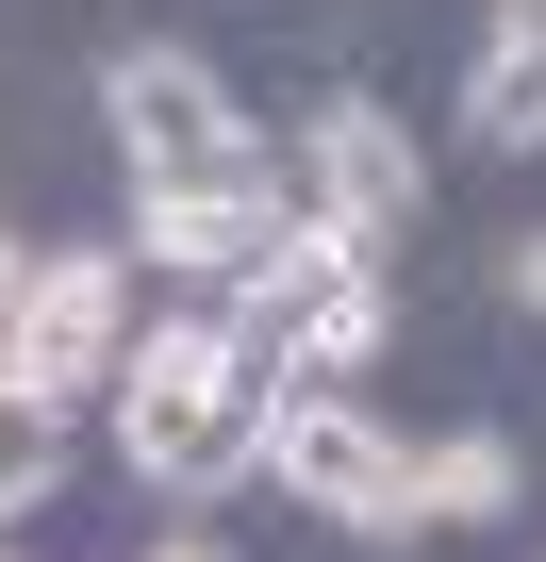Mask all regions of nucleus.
<instances>
[{"label":"nucleus","instance_id":"obj_4","mask_svg":"<svg viewBox=\"0 0 546 562\" xmlns=\"http://www.w3.org/2000/svg\"><path fill=\"white\" fill-rule=\"evenodd\" d=\"M116 364H133V248H34V281H18V381L34 397H116Z\"/></svg>","mask_w":546,"mask_h":562},{"label":"nucleus","instance_id":"obj_10","mask_svg":"<svg viewBox=\"0 0 546 562\" xmlns=\"http://www.w3.org/2000/svg\"><path fill=\"white\" fill-rule=\"evenodd\" d=\"M18 281H34V248H0V381H18Z\"/></svg>","mask_w":546,"mask_h":562},{"label":"nucleus","instance_id":"obj_11","mask_svg":"<svg viewBox=\"0 0 546 562\" xmlns=\"http://www.w3.org/2000/svg\"><path fill=\"white\" fill-rule=\"evenodd\" d=\"M513 299H530V315H546V232H530V248H513Z\"/></svg>","mask_w":546,"mask_h":562},{"label":"nucleus","instance_id":"obj_5","mask_svg":"<svg viewBox=\"0 0 546 562\" xmlns=\"http://www.w3.org/2000/svg\"><path fill=\"white\" fill-rule=\"evenodd\" d=\"M299 215H315V232H348L365 265H398V248H414V215H431L414 133H398L381 100H332V116L299 133Z\"/></svg>","mask_w":546,"mask_h":562},{"label":"nucleus","instance_id":"obj_13","mask_svg":"<svg viewBox=\"0 0 546 562\" xmlns=\"http://www.w3.org/2000/svg\"><path fill=\"white\" fill-rule=\"evenodd\" d=\"M0 562H18V546H0Z\"/></svg>","mask_w":546,"mask_h":562},{"label":"nucleus","instance_id":"obj_3","mask_svg":"<svg viewBox=\"0 0 546 562\" xmlns=\"http://www.w3.org/2000/svg\"><path fill=\"white\" fill-rule=\"evenodd\" d=\"M100 116H116V149H133V199H149V182H265V133L232 116V83H215L199 50H116Z\"/></svg>","mask_w":546,"mask_h":562},{"label":"nucleus","instance_id":"obj_9","mask_svg":"<svg viewBox=\"0 0 546 562\" xmlns=\"http://www.w3.org/2000/svg\"><path fill=\"white\" fill-rule=\"evenodd\" d=\"M67 480V397H34V381H0V513H34Z\"/></svg>","mask_w":546,"mask_h":562},{"label":"nucleus","instance_id":"obj_2","mask_svg":"<svg viewBox=\"0 0 546 562\" xmlns=\"http://www.w3.org/2000/svg\"><path fill=\"white\" fill-rule=\"evenodd\" d=\"M248 480H282L299 513H332V529H365V546H414V447H398L348 381H282Z\"/></svg>","mask_w":546,"mask_h":562},{"label":"nucleus","instance_id":"obj_6","mask_svg":"<svg viewBox=\"0 0 546 562\" xmlns=\"http://www.w3.org/2000/svg\"><path fill=\"white\" fill-rule=\"evenodd\" d=\"M282 232H299L282 166H265V182H149V265L166 281H248Z\"/></svg>","mask_w":546,"mask_h":562},{"label":"nucleus","instance_id":"obj_12","mask_svg":"<svg viewBox=\"0 0 546 562\" xmlns=\"http://www.w3.org/2000/svg\"><path fill=\"white\" fill-rule=\"evenodd\" d=\"M149 562H232V546H215V529H166V546H149Z\"/></svg>","mask_w":546,"mask_h":562},{"label":"nucleus","instance_id":"obj_1","mask_svg":"<svg viewBox=\"0 0 546 562\" xmlns=\"http://www.w3.org/2000/svg\"><path fill=\"white\" fill-rule=\"evenodd\" d=\"M265 414H282V381L232 348V315H166V331H133V364H116V463H133L149 496L248 480V463H265Z\"/></svg>","mask_w":546,"mask_h":562},{"label":"nucleus","instance_id":"obj_7","mask_svg":"<svg viewBox=\"0 0 546 562\" xmlns=\"http://www.w3.org/2000/svg\"><path fill=\"white\" fill-rule=\"evenodd\" d=\"M464 133L480 149H546V0H497V34L464 67Z\"/></svg>","mask_w":546,"mask_h":562},{"label":"nucleus","instance_id":"obj_8","mask_svg":"<svg viewBox=\"0 0 546 562\" xmlns=\"http://www.w3.org/2000/svg\"><path fill=\"white\" fill-rule=\"evenodd\" d=\"M480 513H513V430H447V447H414V529H480Z\"/></svg>","mask_w":546,"mask_h":562}]
</instances>
